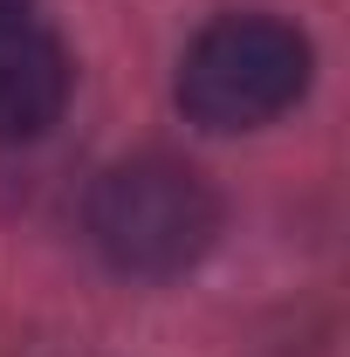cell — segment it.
Instances as JSON below:
<instances>
[{
  "label": "cell",
  "instance_id": "1",
  "mask_svg": "<svg viewBox=\"0 0 350 357\" xmlns=\"http://www.w3.org/2000/svg\"><path fill=\"white\" fill-rule=\"evenodd\" d=\"M213 234H220L213 185L165 151L124 158L89 185V241L117 275H144V282L185 275L213 248Z\"/></svg>",
  "mask_w": 350,
  "mask_h": 357
},
{
  "label": "cell",
  "instance_id": "4",
  "mask_svg": "<svg viewBox=\"0 0 350 357\" xmlns=\"http://www.w3.org/2000/svg\"><path fill=\"white\" fill-rule=\"evenodd\" d=\"M28 7H35V0H0V28H21V21H28Z\"/></svg>",
  "mask_w": 350,
  "mask_h": 357
},
{
  "label": "cell",
  "instance_id": "3",
  "mask_svg": "<svg viewBox=\"0 0 350 357\" xmlns=\"http://www.w3.org/2000/svg\"><path fill=\"white\" fill-rule=\"evenodd\" d=\"M69 103V55L42 28H0V144L42 137Z\"/></svg>",
  "mask_w": 350,
  "mask_h": 357
},
{
  "label": "cell",
  "instance_id": "2",
  "mask_svg": "<svg viewBox=\"0 0 350 357\" xmlns=\"http://www.w3.org/2000/svg\"><path fill=\"white\" fill-rule=\"evenodd\" d=\"M309 35L275 14H220L178 62V110L199 131H254L275 124L309 89Z\"/></svg>",
  "mask_w": 350,
  "mask_h": 357
}]
</instances>
